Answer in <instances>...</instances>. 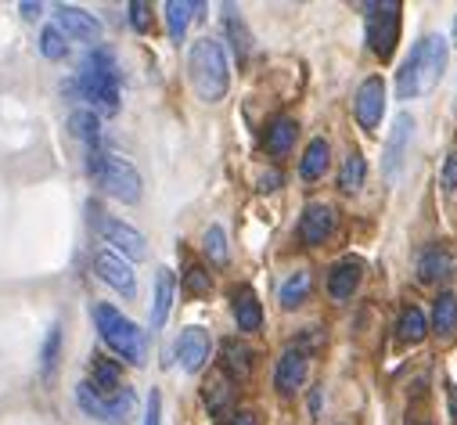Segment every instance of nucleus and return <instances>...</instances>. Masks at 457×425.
Segmentation results:
<instances>
[{
  "label": "nucleus",
  "instance_id": "nucleus-2",
  "mask_svg": "<svg viewBox=\"0 0 457 425\" xmlns=\"http://www.w3.org/2000/svg\"><path fill=\"white\" fill-rule=\"evenodd\" d=\"M187 76H191L195 94H198L205 104L223 101V94L231 90V65H227L223 44L212 40V37L195 40V44H191V54H187Z\"/></svg>",
  "mask_w": 457,
  "mask_h": 425
},
{
  "label": "nucleus",
  "instance_id": "nucleus-30",
  "mask_svg": "<svg viewBox=\"0 0 457 425\" xmlns=\"http://www.w3.org/2000/svg\"><path fill=\"white\" fill-rule=\"evenodd\" d=\"M223 33H227V40H231L238 62H245V58H249V44H253V37H249V29H245V22H242V15H238L235 8H227V15H223Z\"/></svg>",
  "mask_w": 457,
  "mask_h": 425
},
{
  "label": "nucleus",
  "instance_id": "nucleus-14",
  "mask_svg": "<svg viewBox=\"0 0 457 425\" xmlns=\"http://www.w3.org/2000/svg\"><path fill=\"white\" fill-rule=\"evenodd\" d=\"M361 278H364V263L346 256V260H338L331 271H328V296L338 299V303H346L353 299V292L361 288Z\"/></svg>",
  "mask_w": 457,
  "mask_h": 425
},
{
  "label": "nucleus",
  "instance_id": "nucleus-10",
  "mask_svg": "<svg viewBox=\"0 0 457 425\" xmlns=\"http://www.w3.org/2000/svg\"><path fill=\"white\" fill-rule=\"evenodd\" d=\"M94 274H97L108 288H116V292H123V296H134V292H137L134 267H130L123 256L112 253V249H101V253L94 256Z\"/></svg>",
  "mask_w": 457,
  "mask_h": 425
},
{
  "label": "nucleus",
  "instance_id": "nucleus-21",
  "mask_svg": "<svg viewBox=\"0 0 457 425\" xmlns=\"http://www.w3.org/2000/svg\"><path fill=\"white\" fill-rule=\"evenodd\" d=\"M295 134H299L295 120H292V116H278V120L263 130V148H267V155H274V159L288 155L292 145H295Z\"/></svg>",
  "mask_w": 457,
  "mask_h": 425
},
{
  "label": "nucleus",
  "instance_id": "nucleus-4",
  "mask_svg": "<svg viewBox=\"0 0 457 425\" xmlns=\"http://www.w3.org/2000/svg\"><path fill=\"white\" fill-rule=\"evenodd\" d=\"M87 173L94 177V184H97L104 195L120 198V202H127V205L141 202V188H145V184H141V173H137L127 159L94 148V152L87 155Z\"/></svg>",
  "mask_w": 457,
  "mask_h": 425
},
{
  "label": "nucleus",
  "instance_id": "nucleus-33",
  "mask_svg": "<svg viewBox=\"0 0 457 425\" xmlns=\"http://www.w3.org/2000/svg\"><path fill=\"white\" fill-rule=\"evenodd\" d=\"M40 54L51 58V62H62L69 54V44H65V33L58 26H44L40 33Z\"/></svg>",
  "mask_w": 457,
  "mask_h": 425
},
{
  "label": "nucleus",
  "instance_id": "nucleus-26",
  "mask_svg": "<svg viewBox=\"0 0 457 425\" xmlns=\"http://www.w3.org/2000/svg\"><path fill=\"white\" fill-rule=\"evenodd\" d=\"M97 393H116V389H123V371H120V364L116 361H104V357H94V368H90V379H87Z\"/></svg>",
  "mask_w": 457,
  "mask_h": 425
},
{
  "label": "nucleus",
  "instance_id": "nucleus-32",
  "mask_svg": "<svg viewBox=\"0 0 457 425\" xmlns=\"http://www.w3.org/2000/svg\"><path fill=\"white\" fill-rule=\"evenodd\" d=\"M202 249H205V256H209L216 267H223L227 260H231V249H227V235H223V228H220V224H212V228L205 231Z\"/></svg>",
  "mask_w": 457,
  "mask_h": 425
},
{
  "label": "nucleus",
  "instance_id": "nucleus-28",
  "mask_svg": "<svg viewBox=\"0 0 457 425\" xmlns=\"http://www.w3.org/2000/svg\"><path fill=\"white\" fill-rule=\"evenodd\" d=\"M69 130H72V138L83 141L90 152L101 145V120H97L94 112H87V109H79V112L69 116Z\"/></svg>",
  "mask_w": 457,
  "mask_h": 425
},
{
  "label": "nucleus",
  "instance_id": "nucleus-13",
  "mask_svg": "<svg viewBox=\"0 0 457 425\" xmlns=\"http://www.w3.org/2000/svg\"><path fill=\"white\" fill-rule=\"evenodd\" d=\"M209 350H212L209 332L198 329V325H195V329H184L180 339H177V361H180V368H184L187 375L202 371V364L209 361Z\"/></svg>",
  "mask_w": 457,
  "mask_h": 425
},
{
  "label": "nucleus",
  "instance_id": "nucleus-16",
  "mask_svg": "<svg viewBox=\"0 0 457 425\" xmlns=\"http://www.w3.org/2000/svg\"><path fill=\"white\" fill-rule=\"evenodd\" d=\"M306 371H310V361H306V354L303 350H285L281 354V361H278V368H274V386H278V393H285V396H292L303 382H306Z\"/></svg>",
  "mask_w": 457,
  "mask_h": 425
},
{
  "label": "nucleus",
  "instance_id": "nucleus-31",
  "mask_svg": "<svg viewBox=\"0 0 457 425\" xmlns=\"http://www.w3.org/2000/svg\"><path fill=\"white\" fill-rule=\"evenodd\" d=\"M306 296H310V274H306V271H295V274L281 285V292H278V299H281V306H285V310L303 306V303H306Z\"/></svg>",
  "mask_w": 457,
  "mask_h": 425
},
{
  "label": "nucleus",
  "instance_id": "nucleus-34",
  "mask_svg": "<svg viewBox=\"0 0 457 425\" xmlns=\"http://www.w3.org/2000/svg\"><path fill=\"white\" fill-rule=\"evenodd\" d=\"M58 357H62V325L54 321L51 325V332H47V339H44V379H54V371H58Z\"/></svg>",
  "mask_w": 457,
  "mask_h": 425
},
{
  "label": "nucleus",
  "instance_id": "nucleus-7",
  "mask_svg": "<svg viewBox=\"0 0 457 425\" xmlns=\"http://www.w3.org/2000/svg\"><path fill=\"white\" fill-rule=\"evenodd\" d=\"M94 228H97V235L108 242V249L116 256H123V260H145L148 256V238L137 228H130V224H123L116 217H101L97 209H94Z\"/></svg>",
  "mask_w": 457,
  "mask_h": 425
},
{
  "label": "nucleus",
  "instance_id": "nucleus-29",
  "mask_svg": "<svg viewBox=\"0 0 457 425\" xmlns=\"http://www.w3.org/2000/svg\"><path fill=\"white\" fill-rule=\"evenodd\" d=\"M364 177H368L364 155H361V152H350L346 159H342V170H338V188L346 191V195H353V191L364 188Z\"/></svg>",
  "mask_w": 457,
  "mask_h": 425
},
{
  "label": "nucleus",
  "instance_id": "nucleus-18",
  "mask_svg": "<svg viewBox=\"0 0 457 425\" xmlns=\"http://www.w3.org/2000/svg\"><path fill=\"white\" fill-rule=\"evenodd\" d=\"M231 310H235V321H238L242 332H260V329H263V306H260V296H256L249 285L235 288Z\"/></svg>",
  "mask_w": 457,
  "mask_h": 425
},
{
  "label": "nucleus",
  "instance_id": "nucleus-11",
  "mask_svg": "<svg viewBox=\"0 0 457 425\" xmlns=\"http://www.w3.org/2000/svg\"><path fill=\"white\" fill-rule=\"evenodd\" d=\"M335 231V209L328 202H310L299 221V242L303 246H324Z\"/></svg>",
  "mask_w": 457,
  "mask_h": 425
},
{
  "label": "nucleus",
  "instance_id": "nucleus-41",
  "mask_svg": "<svg viewBox=\"0 0 457 425\" xmlns=\"http://www.w3.org/2000/svg\"><path fill=\"white\" fill-rule=\"evenodd\" d=\"M231 425H260V418H256L253 411H238V414L231 418Z\"/></svg>",
  "mask_w": 457,
  "mask_h": 425
},
{
  "label": "nucleus",
  "instance_id": "nucleus-42",
  "mask_svg": "<svg viewBox=\"0 0 457 425\" xmlns=\"http://www.w3.org/2000/svg\"><path fill=\"white\" fill-rule=\"evenodd\" d=\"M450 411H453V418H457V393H453V400H450Z\"/></svg>",
  "mask_w": 457,
  "mask_h": 425
},
{
  "label": "nucleus",
  "instance_id": "nucleus-37",
  "mask_svg": "<svg viewBox=\"0 0 457 425\" xmlns=\"http://www.w3.org/2000/svg\"><path fill=\"white\" fill-rule=\"evenodd\" d=\"M145 425H162V396L159 389L148 393V407H145Z\"/></svg>",
  "mask_w": 457,
  "mask_h": 425
},
{
  "label": "nucleus",
  "instance_id": "nucleus-1",
  "mask_svg": "<svg viewBox=\"0 0 457 425\" xmlns=\"http://www.w3.org/2000/svg\"><path fill=\"white\" fill-rule=\"evenodd\" d=\"M446 54H450V44H446L443 37H421V40L414 44V51L407 54L400 76H396V94H400L403 101L425 97V94L443 79Z\"/></svg>",
  "mask_w": 457,
  "mask_h": 425
},
{
  "label": "nucleus",
  "instance_id": "nucleus-23",
  "mask_svg": "<svg viewBox=\"0 0 457 425\" xmlns=\"http://www.w3.org/2000/svg\"><path fill=\"white\" fill-rule=\"evenodd\" d=\"M328 162H331V148L324 138H313L303 152V162H299V177L303 180H320L328 173Z\"/></svg>",
  "mask_w": 457,
  "mask_h": 425
},
{
  "label": "nucleus",
  "instance_id": "nucleus-24",
  "mask_svg": "<svg viewBox=\"0 0 457 425\" xmlns=\"http://www.w3.org/2000/svg\"><path fill=\"white\" fill-rule=\"evenodd\" d=\"M425 336H428V321H425V313H421L414 303H411V306H403V310H400V317H396V339L414 346V343H421Z\"/></svg>",
  "mask_w": 457,
  "mask_h": 425
},
{
  "label": "nucleus",
  "instance_id": "nucleus-6",
  "mask_svg": "<svg viewBox=\"0 0 457 425\" xmlns=\"http://www.w3.org/2000/svg\"><path fill=\"white\" fill-rule=\"evenodd\" d=\"M368 26H364V37H368V47L389 62L396 44H400V4L396 0H382V4H368Z\"/></svg>",
  "mask_w": 457,
  "mask_h": 425
},
{
  "label": "nucleus",
  "instance_id": "nucleus-25",
  "mask_svg": "<svg viewBox=\"0 0 457 425\" xmlns=\"http://www.w3.org/2000/svg\"><path fill=\"white\" fill-rule=\"evenodd\" d=\"M202 396H205V407H209L212 414H223L227 407H231V400H235L231 379H227L223 371H220V375H209L205 386H202Z\"/></svg>",
  "mask_w": 457,
  "mask_h": 425
},
{
  "label": "nucleus",
  "instance_id": "nucleus-12",
  "mask_svg": "<svg viewBox=\"0 0 457 425\" xmlns=\"http://www.w3.org/2000/svg\"><path fill=\"white\" fill-rule=\"evenodd\" d=\"M54 19H58V29L65 33V40H83V44H94L101 37V22L83 12V8H72V4H58L54 8Z\"/></svg>",
  "mask_w": 457,
  "mask_h": 425
},
{
  "label": "nucleus",
  "instance_id": "nucleus-40",
  "mask_svg": "<svg viewBox=\"0 0 457 425\" xmlns=\"http://www.w3.org/2000/svg\"><path fill=\"white\" fill-rule=\"evenodd\" d=\"M19 12H22V19H29V22H37V19H40V4H33V0L19 4Z\"/></svg>",
  "mask_w": 457,
  "mask_h": 425
},
{
  "label": "nucleus",
  "instance_id": "nucleus-5",
  "mask_svg": "<svg viewBox=\"0 0 457 425\" xmlns=\"http://www.w3.org/2000/svg\"><path fill=\"white\" fill-rule=\"evenodd\" d=\"M76 404H79L83 414H90L97 421H112V425H127L134 418V411H137V396H134L130 386H123V389L104 396L90 382H79L76 386Z\"/></svg>",
  "mask_w": 457,
  "mask_h": 425
},
{
  "label": "nucleus",
  "instance_id": "nucleus-35",
  "mask_svg": "<svg viewBox=\"0 0 457 425\" xmlns=\"http://www.w3.org/2000/svg\"><path fill=\"white\" fill-rule=\"evenodd\" d=\"M184 288H187L191 296H205V292L212 288V281H209V274H205L202 267H187V274H184Z\"/></svg>",
  "mask_w": 457,
  "mask_h": 425
},
{
  "label": "nucleus",
  "instance_id": "nucleus-8",
  "mask_svg": "<svg viewBox=\"0 0 457 425\" xmlns=\"http://www.w3.org/2000/svg\"><path fill=\"white\" fill-rule=\"evenodd\" d=\"M76 90L83 101H90L101 116H116L120 112V79L116 76H104L90 65H83L76 72Z\"/></svg>",
  "mask_w": 457,
  "mask_h": 425
},
{
  "label": "nucleus",
  "instance_id": "nucleus-15",
  "mask_svg": "<svg viewBox=\"0 0 457 425\" xmlns=\"http://www.w3.org/2000/svg\"><path fill=\"white\" fill-rule=\"evenodd\" d=\"M411 134H414V120L407 112H400L393 120V130H389V141H386V177L393 180L407 159V148H411Z\"/></svg>",
  "mask_w": 457,
  "mask_h": 425
},
{
  "label": "nucleus",
  "instance_id": "nucleus-17",
  "mask_svg": "<svg viewBox=\"0 0 457 425\" xmlns=\"http://www.w3.org/2000/svg\"><path fill=\"white\" fill-rule=\"evenodd\" d=\"M220 361H223V375L235 379V382H245L253 375V368H256V354L242 339H227L220 346Z\"/></svg>",
  "mask_w": 457,
  "mask_h": 425
},
{
  "label": "nucleus",
  "instance_id": "nucleus-36",
  "mask_svg": "<svg viewBox=\"0 0 457 425\" xmlns=\"http://www.w3.org/2000/svg\"><path fill=\"white\" fill-rule=\"evenodd\" d=\"M130 26L137 33H148L152 29V4H145V0H134V4H130Z\"/></svg>",
  "mask_w": 457,
  "mask_h": 425
},
{
  "label": "nucleus",
  "instance_id": "nucleus-3",
  "mask_svg": "<svg viewBox=\"0 0 457 425\" xmlns=\"http://www.w3.org/2000/svg\"><path fill=\"white\" fill-rule=\"evenodd\" d=\"M94 325H97L104 346L112 354H120L127 364H137L141 368L148 361V339H145V332L130 321V317H123L112 303H97L94 306Z\"/></svg>",
  "mask_w": 457,
  "mask_h": 425
},
{
  "label": "nucleus",
  "instance_id": "nucleus-43",
  "mask_svg": "<svg viewBox=\"0 0 457 425\" xmlns=\"http://www.w3.org/2000/svg\"><path fill=\"white\" fill-rule=\"evenodd\" d=\"M453 47H457V19H453Z\"/></svg>",
  "mask_w": 457,
  "mask_h": 425
},
{
  "label": "nucleus",
  "instance_id": "nucleus-22",
  "mask_svg": "<svg viewBox=\"0 0 457 425\" xmlns=\"http://www.w3.org/2000/svg\"><path fill=\"white\" fill-rule=\"evenodd\" d=\"M432 329L439 339H453L457 336V292H439L432 303Z\"/></svg>",
  "mask_w": 457,
  "mask_h": 425
},
{
  "label": "nucleus",
  "instance_id": "nucleus-38",
  "mask_svg": "<svg viewBox=\"0 0 457 425\" xmlns=\"http://www.w3.org/2000/svg\"><path fill=\"white\" fill-rule=\"evenodd\" d=\"M443 188L450 195H457V152H450L446 162H443Z\"/></svg>",
  "mask_w": 457,
  "mask_h": 425
},
{
  "label": "nucleus",
  "instance_id": "nucleus-27",
  "mask_svg": "<svg viewBox=\"0 0 457 425\" xmlns=\"http://www.w3.org/2000/svg\"><path fill=\"white\" fill-rule=\"evenodd\" d=\"M205 4H187V0H170L166 4V26H170V37L180 44L184 40V33H187V22L202 12Z\"/></svg>",
  "mask_w": 457,
  "mask_h": 425
},
{
  "label": "nucleus",
  "instance_id": "nucleus-39",
  "mask_svg": "<svg viewBox=\"0 0 457 425\" xmlns=\"http://www.w3.org/2000/svg\"><path fill=\"white\" fill-rule=\"evenodd\" d=\"M278 184H281V173H274V170H270V173H263V177H260V191H274V188H278Z\"/></svg>",
  "mask_w": 457,
  "mask_h": 425
},
{
  "label": "nucleus",
  "instance_id": "nucleus-19",
  "mask_svg": "<svg viewBox=\"0 0 457 425\" xmlns=\"http://www.w3.org/2000/svg\"><path fill=\"white\" fill-rule=\"evenodd\" d=\"M173 292H177V278L170 267L155 271V296H152V332H159L166 325V317L173 310Z\"/></svg>",
  "mask_w": 457,
  "mask_h": 425
},
{
  "label": "nucleus",
  "instance_id": "nucleus-9",
  "mask_svg": "<svg viewBox=\"0 0 457 425\" xmlns=\"http://www.w3.org/2000/svg\"><path fill=\"white\" fill-rule=\"evenodd\" d=\"M353 109H357V123L364 130H375L382 123V116H386V83H382V76H368L357 87Z\"/></svg>",
  "mask_w": 457,
  "mask_h": 425
},
{
  "label": "nucleus",
  "instance_id": "nucleus-20",
  "mask_svg": "<svg viewBox=\"0 0 457 425\" xmlns=\"http://www.w3.org/2000/svg\"><path fill=\"white\" fill-rule=\"evenodd\" d=\"M450 274H453V256L443 246L421 249V256H418V281L421 285H436V281H443Z\"/></svg>",
  "mask_w": 457,
  "mask_h": 425
}]
</instances>
